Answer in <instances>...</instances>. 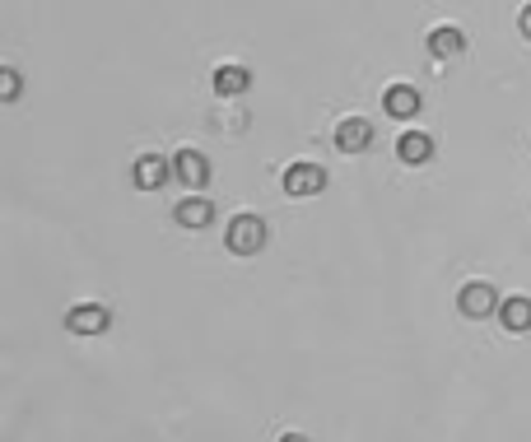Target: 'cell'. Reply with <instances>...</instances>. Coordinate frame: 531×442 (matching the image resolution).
Listing matches in <instances>:
<instances>
[{
	"instance_id": "1",
	"label": "cell",
	"mask_w": 531,
	"mask_h": 442,
	"mask_svg": "<svg viewBox=\"0 0 531 442\" xmlns=\"http://www.w3.org/2000/svg\"><path fill=\"white\" fill-rule=\"evenodd\" d=\"M266 238H271V228H266V219L261 215H233L229 228H224V247H229L233 256H261V247H266Z\"/></svg>"
},
{
	"instance_id": "2",
	"label": "cell",
	"mask_w": 531,
	"mask_h": 442,
	"mask_svg": "<svg viewBox=\"0 0 531 442\" xmlns=\"http://www.w3.org/2000/svg\"><path fill=\"white\" fill-rule=\"evenodd\" d=\"M457 308H462V317H471V322H485V317H494V312L504 308V298H499V289H494L490 280H471V284H462Z\"/></svg>"
},
{
	"instance_id": "3",
	"label": "cell",
	"mask_w": 531,
	"mask_h": 442,
	"mask_svg": "<svg viewBox=\"0 0 531 442\" xmlns=\"http://www.w3.org/2000/svg\"><path fill=\"white\" fill-rule=\"evenodd\" d=\"M173 177L182 182L187 191H201L205 182H210V159H205L201 149H191V145H182L173 154Z\"/></svg>"
},
{
	"instance_id": "4",
	"label": "cell",
	"mask_w": 531,
	"mask_h": 442,
	"mask_svg": "<svg viewBox=\"0 0 531 442\" xmlns=\"http://www.w3.org/2000/svg\"><path fill=\"white\" fill-rule=\"evenodd\" d=\"M285 191L289 196H322L327 191V168L322 163H289L285 168Z\"/></svg>"
},
{
	"instance_id": "5",
	"label": "cell",
	"mask_w": 531,
	"mask_h": 442,
	"mask_svg": "<svg viewBox=\"0 0 531 442\" xmlns=\"http://www.w3.org/2000/svg\"><path fill=\"white\" fill-rule=\"evenodd\" d=\"M424 52L434 56V61H457L466 52V33L457 24H434L429 38H424Z\"/></svg>"
},
{
	"instance_id": "6",
	"label": "cell",
	"mask_w": 531,
	"mask_h": 442,
	"mask_svg": "<svg viewBox=\"0 0 531 442\" xmlns=\"http://www.w3.org/2000/svg\"><path fill=\"white\" fill-rule=\"evenodd\" d=\"M108 326H112V312L103 303H75L66 312V331H75V335H103Z\"/></svg>"
},
{
	"instance_id": "7",
	"label": "cell",
	"mask_w": 531,
	"mask_h": 442,
	"mask_svg": "<svg viewBox=\"0 0 531 442\" xmlns=\"http://www.w3.org/2000/svg\"><path fill=\"white\" fill-rule=\"evenodd\" d=\"M168 173H173V159H164V154H140V159L131 163V182H136L140 191H159L168 182Z\"/></svg>"
},
{
	"instance_id": "8",
	"label": "cell",
	"mask_w": 531,
	"mask_h": 442,
	"mask_svg": "<svg viewBox=\"0 0 531 442\" xmlns=\"http://www.w3.org/2000/svg\"><path fill=\"white\" fill-rule=\"evenodd\" d=\"M382 108H387V117L410 121L415 112L424 108V98H420V89H415V84H387V89H382Z\"/></svg>"
},
{
	"instance_id": "9",
	"label": "cell",
	"mask_w": 531,
	"mask_h": 442,
	"mask_svg": "<svg viewBox=\"0 0 531 442\" xmlns=\"http://www.w3.org/2000/svg\"><path fill=\"white\" fill-rule=\"evenodd\" d=\"M210 84H215L219 98H243L247 89H252V70L238 66V61H219L215 75H210Z\"/></svg>"
},
{
	"instance_id": "10",
	"label": "cell",
	"mask_w": 531,
	"mask_h": 442,
	"mask_svg": "<svg viewBox=\"0 0 531 442\" xmlns=\"http://www.w3.org/2000/svg\"><path fill=\"white\" fill-rule=\"evenodd\" d=\"M368 145H373V121H364V117L336 121V149L341 154H364Z\"/></svg>"
},
{
	"instance_id": "11",
	"label": "cell",
	"mask_w": 531,
	"mask_h": 442,
	"mask_svg": "<svg viewBox=\"0 0 531 442\" xmlns=\"http://www.w3.org/2000/svg\"><path fill=\"white\" fill-rule=\"evenodd\" d=\"M396 159L410 163V168H420V163L434 159V135H424V131H406L401 140H396Z\"/></svg>"
},
{
	"instance_id": "12",
	"label": "cell",
	"mask_w": 531,
	"mask_h": 442,
	"mask_svg": "<svg viewBox=\"0 0 531 442\" xmlns=\"http://www.w3.org/2000/svg\"><path fill=\"white\" fill-rule=\"evenodd\" d=\"M173 219L182 228H205L210 219H215V205L205 201V196H182V201L173 205Z\"/></svg>"
},
{
	"instance_id": "13",
	"label": "cell",
	"mask_w": 531,
	"mask_h": 442,
	"mask_svg": "<svg viewBox=\"0 0 531 442\" xmlns=\"http://www.w3.org/2000/svg\"><path fill=\"white\" fill-rule=\"evenodd\" d=\"M499 322H504V331H513V335L531 331V294H508L504 308H499Z\"/></svg>"
},
{
	"instance_id": "14",
	"label": "cell",
	"mask_w": 531,
	"mask_h": 442,
	"mask_svg": "<svg viewBox=\"0 0 531 442\" xmlns=\"http://www.w3.org/2000/svg\"><path fill=\"white\" fill-rule=\"evenodd\" d=\"M19 89H24V80H19V70H14V66H5V70H0V98H5V103H14V98H19Z\"/></svg>"
},
{
	"instance_id": "15",
	"label": "cell",
	"mask_w": 531,
	"mask_h": 442,
	"mask_svg": "<svg viewBox=\"0 0 531 442\" xmlns=\"http://www.w3.org/2000/svg\"><path fill=\"white\" fill-rule=\"evenodd\" d=\"M518 28H522V38L531 42V0H527V5H522V14H518Z\"/></svg>"
},
{
	"instance_id": "16",
	"label": "cell",
	"mask_w": 531,
	"mask_h": 442,
	"mask_svg": "<svg viewBox=\"0 0 531 442\" xmlns=\"http://www.w3.org/2000/svg\"><path fill=\"white\" fill-rule=\"evenodd\" d=\"M280 442H308V438H303V433H285V438H280Z\"/></svg>"
}]
</instances>
